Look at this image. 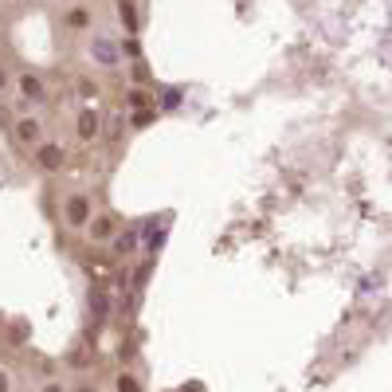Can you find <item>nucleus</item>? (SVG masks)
Listing matches in <instances>:
<instances>
[{
    "mask_svg": "<svg viewBox=\"0 0 392 392\" xmlns=\"http://www.w3.org/2000/svg\"><path fill=\"white\" fill-rule=\"evenodd\" d=\"M87 55L94 59V67L99 71H122V63H126V51H122V36H114V32H91V39H87Z\"/></svg>",
    "mask_w": 392,
    "mask_h": 392,
    "instance_id": "obj_1",
    "label": "nucleus"
},
{
    "mask_svg": "<svg viewBox=\"0 0 392 392\" xmlns=\"http://www.w3.org/2000/svg\"><path fill=\"white\" fill-rule=\"evenodd\" d=\"M59 27L67 36H91V32H99V12L91 0H71L67 8H59Z\"/></svg>",
    "mask_w": 392,
    "mask_h": 392,
    "instance_id": "obj_2",
    "label": "nucleus"
},
{
    "mask_svg": "<svg viewBox=\"0 0 392 392\" xmlns=\"http://www.w3.org/2000/svg\"><path fill=\"white\" fill-rule=\"evenodd\" d=\"M94 196L91 192H82V189H75V192H67L63 196V208H59V220H63V228H71V232H87V224L94 220Z\"/></svg>",
    "mask_w": 392,
    "mask_h": 392,
    "instance_id": "obj_3",
    "label": "nucleus"
},
{
    "mask_svg": "<svg viewBox=\"0 0 392 392\" xmlns=\"http://www.w3.org/2000/svg\"><path fill=\"white\" fill-rule=\"evenodd\" d=\"M8 134H12V146H16V149H27V153H32L39 141H47V122L39 118V114H20V118L12 122Z\"/></svg>",
    "mask_w": 392,
    "mask_h": 392,
    "instance_id": "obj_4",
    "label": "nucleus"
},
{
    "mask_svg": "<svg viewBox=\"0 0 392 392\" xmlns=\"http://www.w3.org/2000/svg\"><path fill=\"white\" fill-rule=\"evenodd\" d=\"M51 91L36 71H16V106H47Z\"/></svg>",
    "mask_w": 392,
    "mask_h": 392,
    "instance_id": "obj_5",
    "label": "nucleus"
},
{
    "mask_svg": "<svg viewBox=\"0 0 392 392\" xmlns=\"http://www.w3.org/2000/svg\"><path fill=\"white\" fill-rule=\"evenodd\" d=\"M102 129H106V122H102V114L94 106H79L75 110V122H71V134L79 146H94L102 137Z\"/></svg>",
    "mask_w": 392,
    "mask_h": 392,
    "instance_id": "obj_6",
    "label": "nucleus"
},
{
    "mask_svg": "<svg viewBox=\"0 0 392 392\" xmlns=\"http://www.w3.org/2000/svg\"><path fill=\"white\" fill-rule=\"evenodd\" d=\"M32 165H36L39 173H63L67 169V146L55 141V137H47V141H39V146L32 149Z\"/></svg>",
    "mask_w": 392,
    "mask_h": 392,
    "instance_id": "obj_7",
    "label": "nucleus"
},
{
    "mask_svg": "<svg viewBox=\"0 0 392 392\" xmlns=\"http://www.w3.org/2000/svg\"><path fill=\"white\" fill-rule=\"evenodd\" d=\"M122 224H126V220H122L118 212H94V220L87 224L82 236H87V244H91V247H106L110 239L122 232Z\"/></svg>",
    "mask_w": 392,
    "mask_h": 392,
    "instance_id": "obj_8",
    "label": "nucleus"
},
{
    "mask_svg": "<svg viewBox=\"0 0 392 392\" xmlns=\"http://www.w3.org/2000/svg\"><path fill=\"white\" fill-rule=\"evenodd\" d=\"M137 247H141V224H122V232L106 244L110 263H126V259H134Z\"/></svg>",
    "mask_w": 392,
    "mask_h": 392,
    "instance_id": "obj_9",
    "label": "nucleus"
},
{
    "mask_svg": "<svg viewBox=\"0 0 392 392\" xmlns=\"http://www.w3.org/2000/svg\"><path fill=\"white\" fill-rule=\"evenodd\" d=\"M122 106L126 110H157V91L153 87H126L122 91Z\"/></svg>",
    "mask_w": 392,
    "mask_h": 392,
    "instance_id": "obj_10",
    "label": "nucleus"
},
{
    "mask_svg": "<svg viewBox=\"0 0 392 392\" xmlns=\"http://www.w3.org/2000/svg\"><path fill=\"white\" fill-rule=\"evenodd\" d=\"M161 110H126V129L129 134H141L146 126H153Z\"/></svg>",
    "mask_w": 392,
    "mask_h": 392,
    "instance_id": "obj_11",
    "label": "nucleus"
},
{
    "mask_svg": "<svg viewBox=\"0 0 392 392\" xmlns=\"http://www.w3.org/2000/svg\"><path fill=\"white\" fill-rule=\"evenodd\" d=\"M91 310H94V318H99V322L110 318V298H106L102 286H91Z\"/></svg>",
    "mask_w": 392,
    "mask_h": 392,
    "instance_id": "obj_12",
    "label": "nucleus"
},
{
    "mask_svg": "<svg viewBox=\"0 0 392 392\" xmlns=\"http://www.w3.org/2000/svg\"><path fill=\"white\" fill-rule=\"evenodd\" d=\"M118 16H122V24H126V36H134L137 32V4L134 0H118Z\"/></svg>",
    "mask_w": 392,
    "mask_h": 392,
    "instance_id": "obj_13",
    "label": "nucleus"
},
{
    "mask_svg": "<svg viewBox=\"0 0 392 392\" xmlns=\"http://www.w3.org/2000/svg\"><path fill=\"white\" fill-rule=\"evenodd\" d=\"M114 392H146V384H141V377H134V373H118L114 377Z\"/></svg>",
    "mask_w": 392,
    "mask_h": 392,
    "instance_id": "obj_14",
    "label": "nucleus"
},
{
    "mask_svg": "<svg viewBox=\"0 0 392 392\" xmlns=\"http://www.w3.org/2000/svg\"><path fill=\"white\" fill-rule=\"evenodd\" d=\"M129 87H153V75H149V67L141 63V59L129 67Z\"/></svg>",
    "mask_w": 392,
    "mask_h": 392,
    "instance_id": "obj_15",
    "label": "nucleus"
},
{
    "mask_svg": "<svg viewBox=\"0 0 392 392\" xmlns=\"http://www.w3.org/2000/svg\"><path fill=\"white\" fill-rule=\"evenodd\" d=\"M122 51H126V59H134V63L141 59V44H137L134 36H122Z\"/></svg>",
    "mask_w": 392,
    "mask_h": 392,
    "instance_id": "obj_16",
    "label": "nucleus"
},
{
    "mask_svg": "<svg viewBox=\"0 0 392 392\" xmlns=\"http://www.w3.org/2000/svg\"><path fill=\"white\" fill-rule=\"evenodd\" d=\"M177 106H181V91H165L157 99V110H177Z\"/></svg>",
    "mask_w": 392,
    "mask_h": 392,
    "instance_id": "obj_17",
    "label": "nucleus"
},
{
    "mask_svg": "<svg viewBox=\"0 0 392 392\" xmlns=\"http://www.w3.org/2000/svg\"><path fill=\"white\" fill-rule=\"evenodd\" d=\"M8 87H12V67L0 59V94H8Z\"/></svg>",
    "mask_w": 392,
    "mask_h": 392,
    "instance_id": "obj_18",
    "label": "nucleus"
},
{
    "mask_svg": "<svg viewBox=\"0 0 392 392\" xmlns=\"http://www.w3.org/2000/svg\"><path fill=\"white\" fill-rule=\"evenodd\" d=\"M39 392H71V384H63V381H44V384H39Z\"/></svg>",
    "mask_w": 392,
    "mask_h": 392,
    "instance_id": "obj_19",
    "label": "nucleus"
},
{
    "mask_svg": "<svg viewBox=\"0 0 392 392\" xmlns=\"http://www.w3.org/2000/svg\"><path fill=\"white\" fill-rule=\"evenodd\" d=\"M0 392H16V384H12V373H8V369H0Z\"/></svg>",
    "mask_w": 392,
    "mask_h": 392,
    "instance_id": "obj_20",
    "label": "nucleus"
},
{
    "mask_svg": "<svg viewBox=\"0 0 392 392\" xmlns=\"http://www.w3.org/2000/svg\"><path fill=\"white\" fill-rule=\"evenodd\" d=\"M71 392H99V384H94V381H79V384H71Z\"/></svg>",
    "mask_w": 392,
    "mask_h": 392,
    "instance_id": "obj_21",
    "label": "nucleus"
},
{
    "mask_svg": "<svg viewBox=\"0 0 392 392\" xmlns=\"http://www.w3.org/2000/svg\"><path fill=\"white\" fill-rule=\"evenodd\" d=\"M59 4H71V0H59Z\"/></svg>",
    "mask_w": 392,
    "mask_h": 392,
    "instance_id": "obj_22",
    "label": "nucleus"
}]
</instances>
